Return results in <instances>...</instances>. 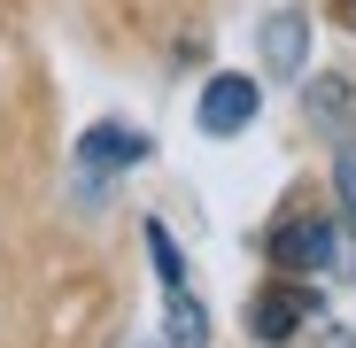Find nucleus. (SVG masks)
Listing matches in <instances>:
<instances>
[{"label":"nucleus","mask_w":356,"mask_h":348,"mask_svg":"<svg viewBox=\"0 0 356 348\" xmlns=\"http://www.w3.org/2000/svg\"><path fill=\"white\" fill-rule=\"evenodd\" d=\"M147 263L163 279V348H209V310L186 286V256H178V240H170L163 217H147Z\"/></svg>","instance_id":"1"},{"label":"nucleus","mask_w":356,"mask_h":348,"mask_svg":"<svg viewBox=\"0 0 356 348\" xmlns=\"http://www.w3.org/2000/svg\"><path fill=\"white\" fill-rule=\"evenodd\" d=\"M132 163H147V132H132V124H93V132H78V179H86V194L108 186V179H124Z\"/></svg>","instance_id":"2"},{"label":"nucleus","mask_w":356,"mask_h":348,"mask_svg":"<svg viewBox=\"0 0 356 348\" xmlns=\"http://www.w3.org/2000/svg\"><path fill=\"white\" fill-rule=\"evenodd\" d=\"M256 78H241V70H217L209 85H202V101H194V124L209 132V140H232V132H248L256 124Z\"/></svg>","instance_id":"3"},{"label":"nucleus","mask_w":356,"mask_h":348,"mask_svg":"<svg viewBox=\"0 0 356 348\" xmlns=\"http://www.w3.org/2000/svg\"><path fill=\"white\" fill-rule=\"evenodd\" d=\"M271 263L279 271H333L341 263V224L333 217H286L271 232Z\"/></svg>","instance_id":"4"},{"label":"nucleus","mask_w":356,"mask_h":348,"mask_svg":"<svg viewBox=\"0 0 356 348\" xmlns=\"http://www.w3.org/2000/svg\"><path fill=\"white\" fill-rule=\"evenodd\" d=\"M318 310V295H310V286H294V295H286V286H271V295H256L248 302V333L264 340V348H286L294 333H302V317Z\"/></svg>","instance_id":"5"},{"label":"nucleus","mask_w":356,"mask_h":348,"mask_svg":"<svg viewBox=\"0 0 356 348\" xmlns=\"http://www.w3.org/2000/svg\"><path fill=\"white\" fill-rule=\"evenodd\" d=\"M256 47H264V70L271 78H302V63H310V16L302 8H271Z\"/></svg>","instance_id":"6"},{"label":"nucleus","mask_w":356,"mask_h":348,"mask_svg":"<svg viewBox=\"0 0 356 348\" xmlns=\"http://www.w3.org/2000/svg\"><path fill=\"white\" fill-rule=\"evenodd\" d=\"M333 194H341V217H348V256H356V147H341V163H333Z\"/></svg>","instance_id":"7"},{"label":"nucleus","mask_w":356,"mask_h":348,"mask_svg":"<svg viewBox=\"0 0 356 348\" xmlns=\"http://www.w3.org/2000/svg\"><path fill=\"white\" fill-rule=\"evenodd\" d=\"M310 116H318V124H341V116H348V78H318L310 85Z\"/></svg>","instance_id":"8"},{"label":"nucleus","mask_w":356,"mask_h":348,"mask_svg":"<svg viewBox=\"0 0 356 348\" xmlns=\"http://www.w3.org/2000/svg\"><path fill=\"white\" fill-rule=\"evenodd\" d=\"M341 16H348V24H356V0H341Z\"/></svg>","instance_id":"9"},{"label":"nucleus","mask_w":356,"mask_h":348,"mask_svg":"<svg viewBox=\"0 0 356 348\" xmlns=\"http://www.w3.org/2000/svg\"><path fill=\"white\" fill-rule=\"evenodd\" d=\"M124 348H163V340H124Z\"/></svg>","instance_id":"10"}]
</instances>
